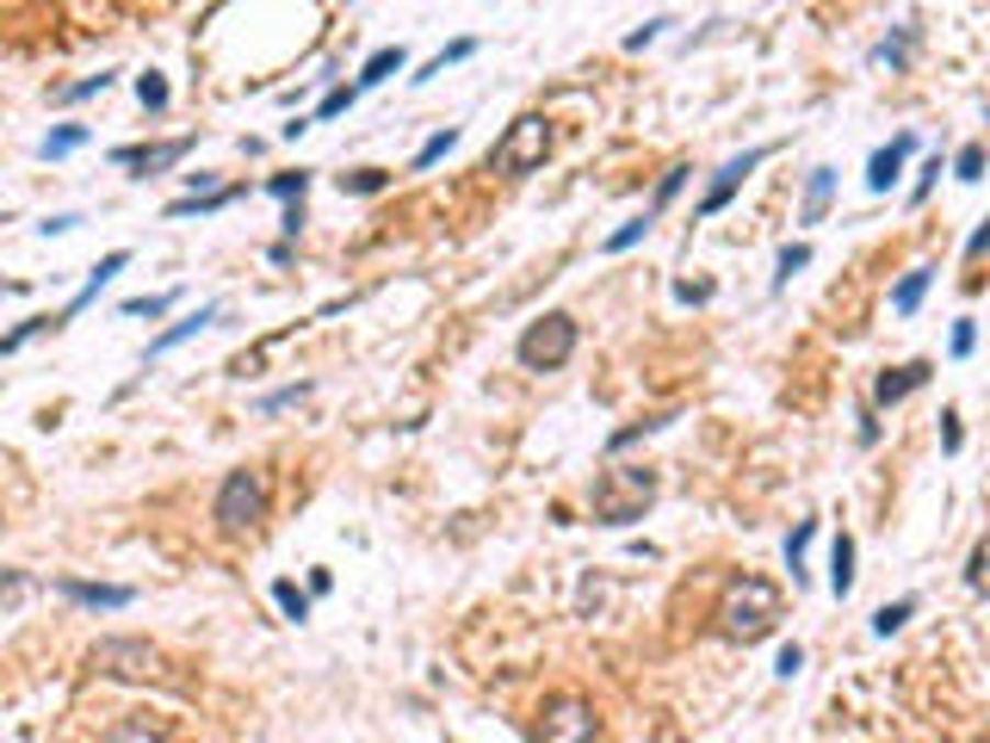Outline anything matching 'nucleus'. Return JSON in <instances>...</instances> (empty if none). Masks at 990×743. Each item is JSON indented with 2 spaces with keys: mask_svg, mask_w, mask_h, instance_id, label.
<instances>
[{
  "mask_svg": "<svg viewBox=\"0 0 990 743\" xmlns=\"http://www.w3.org/2000/svg\"><path fill=\"white\" fill-rule=\"evenodd\" d=\"M310 397V384H285V391H267L260 397V415H279V409H291V403H304Z\"/></svg>",
  "mask_w": 990,
  "mask_h": 743,
  "instance_id": "obj_40",
  "label": "nucleus"
},
{
  "mask_svg": "<svg viewBox=\"0 0 990 743\" xmlns=\"http://www.w3.org/2000/svg\"><path fill=\"white\" fill-rule=\"evenodd\" d=\"M959 440H966L959 434V409H941V452H959Z\"/></svg>",
  "mask_w": 990,
  "mask_h": 743,
  "instance_id": "obj_41",
  "label": "nucleus"
},
{
  "mask_svg": "<svg viewBox=\"0 0 990 743\" xmlns=\"http://www.w3.org/2000/svg\"><path fill=\"white\" fill-rule=\"evenodd\" d=\"M910 613H916V595H904V601H886L879 613H873V632H879V639H891V632H904Z\"/></svg>",
  "mask_w": 990,
  "mask_h": 743,
  "instance_id": "obj_23",
  "label": "nucleus"
},
{
  "mask_svg": "<svg viewBox=\"0 0 990 743\" xmlns=\"http://www.w3.org/2000/svg\"><path fill=\"white\" fill-rule=\"evenodd\" d=\"M682 187H687V168H668L663 180H656V199H650L644 211H650V217H663V211H668V199H675Z\"/></svg>",
  "mask_w": 990,
  "mask_h": 743,
  "instance_id": "obj_36",
  "label": "nucleus"
},
{
  "mask_svg": "<svg viewBox=\"0 0 990 743\" xmlns=\"http://www.w3.org/2000/svg\"><path fill=\"white\" fill-rule=\"evenodd\" d=\"M595 738H600V719H595V707H588L582 694L545 700L539 725H532V743H595Z\"/></svg>",
  "mask_w": 990,
  "mask_h": 743,
  "instance_id": "obj_6",
  "label": "nucleus"
},
{
  "mask_svg": "<svg viewBox=\"0 0 990 743\" xmlns=\"http://www.w3.org/2000/svg\"><path fill=\"white\" fill-rule=\"evenodd\" d=\"M799 669H805V651H799V644H780V675L792 682Z\"/></svg>",
  "mask_w": 990,
  "mask_h": 743,
  "instance_id": "obj_45",
  "label": "nucleus"
},
{
  "mask_svg": "<svg viewBox=\"0 0 990 743\" xmlns=\"http://www.w3.org/2000/svg\"><path fill=\"white\" fill-rule=\"evenodd\" d=\"M391 187V168H353V173H341V192H359V199H372V192H384Z\"/></svg>",
  "mask_w": 990,
  "mask_h": 743,
  "instance_id": "obj_26",
  "label": "nucleus"
},
{
  "mask_svg": "<svg viewBox=\"0 0 990 743\" xmlns=\"http://www.w3.org/2000/svg\"><path fill=\"white\" fill-rule=\"evenodd\" d=\"M267 192H273V199H291V205H304V192H310V168H297V173H273V180H267Z\"/></svg>",
  "mask_w": 990,
  "mask_h": 743,
  "instance_id": "obj_32",
  "label": "nucleus"
},
{
  "mask_svg": "<svg viewBox=\"0 0 990 743\" xmlns=\"http://www.w3.org/2000/svg\"><path fill=\"white\" fill-rule=\"evenodd\" d=\"M452 143H459V131H452V124H446V131H434V137H427L421 149H415V173H421V168H434V161H446V156H452Z\"/></svg>",
  "mask_w": 990,
  "mask_h": 743,
  "instance_id": "obj_29",
  "label": "nucleus"
},
{
  "mask_svg": "<svg viewBox=\"0 0 990 743\" xmlns=\"http://www.w3.org/2000/svg\"><path fill=\"white\" fill-rule=\"evenodd\" d=\"M656 502V471L644 465H614L595 477V520L600 527H632L644 520V508Z\"/></svg>",
  "mask_w": 990,
  "mask_h": 743,
  "instance_id": "obj_2",
  "label": "nucleus"
},
{
  "mask_svg": "<svg viewBox=\"0 0 990 743\" xmlns=\"http://www.w3.org/2000/svg\"><path fill=\"white\" fill-rule=\"evenodd\" d=\"M774 620H780V588H774L768 576H736V583L724 588V601H718V632L731 644L768 639Z\"/></svg>",
  "mask_w": 990,
  "mask_h": 743,
  "instance_id": "obj_1",
  "label": "nucleus"
},
{
  "mask_svg": "<svg viewBox=\"0 0 990 743\" xmlns=\"http://www.w3.org/2000/svg\"><path fill=\"white\" fill-rule=\"evenodd\" d=\"M112 81H119V75L100 69V75H87V81H75V87H56V105H81V100H93V93H105Z\"/></svg>",
  "mask_w": 990,
  "mask_h": 743,
  "instance_id": "obj_24",
  "label": "nucleus"
},
{
  "mask_svg": "<svg viewBox=\"0 0 990 743\" xmlns=\"http://www.w3.org/2000/svg\"><path fill=\"white\" fill-rule=\"evenodd\" d=\"M199 149V137H173V143H137V149H112L119 168H137V173H161V168H180V161Z\"/></svg>",
  "mask_w": 990,
  "mask_h": 743,
  "instance_id": "obj_9",
  "label": "nucleus"
},
{
  "mask_svg": "<svg viewBox=\"0 0 990 743\" xmlns=\"http://www.w3.org/2000/svg\"><path fill=\"white\" fill-rule=\"evenodd\" d=\"M173 304H180V292H155V297H131V304H124V316H149V323H155V316H168V311H173Z\"/></svg>",
  "mask_w": 990,
  "mask_h": 743,
  "instance_id": "obj_37",
  "label": "nucleus"
},
{
  "mask_svg": "<svg viewBox=\"0 0 990 743\" xmlns=\"http://www.w3.org/2000/svg\"><path fill=\"white\" fill-rule=\"evenodd\" d=\"M87 663L100 675H119V682H155L161 675V651L149 639H100L87 651Z\"/></svg>",
  "mask_w": 990,
  "mask_h": 743,
  "instance_id": "obj_7",
  "label": "nucleus"
},
{
  "mask_svg": "<svg viewBox=\"0 0 990 743\" xmlns=\"http://www.w3.org/2000/svg\"><path fill=\"white\" fill-rule=\"evenodd\" d=\"M403 63H409V50H403V44H384V50H372L365 56V69H359V93H365V87H384L391 81V75H403Z\"/></svg>",
  "mask_w": 990,
  "mask_h": 743,
  "instance_id": "obj_14",
  "label": "nucleus"
},
{
  "mask_svg": "<svg viewBox=\"0 0 990 743\" xmlns=\"http://www.w3.org/2000/svg\"><path fill=\"white\" fill-rule=\"evenodd\" d=\"M929 372H935L929 360H910V365H891V372H879V379H873V403H879V409H886V403H904L910 391H922V384H929Z\"/></svg>",
  "mask_w": 990,
  "mask_h": 743,
  "instance_id": "obj_12",
  "label": "nucleus"
},
{
  "mask_svg": "<svg viewBox=\"0 0 990 743\" xmlns=\"http://www.w3.org/2000/svg\"><path fill=\"white\" fill-rule=\"evenodd\" d=\"M105 743H168V725H155V719H124Z\"/></svg>",
  "mask_w": 990,
  "mask_h": 743,
  "instance_id": "obj_25",
  "label": "nucleus"
},
{
  "mask_svg": "<svg viewBox=\"0 0 990 743\" xmlns=\"http://www.w3.org/2000/svg\"><path fill=\"white\" fill-rule=\"evenodd\" d=\"M650 224H656L650 211H644V217H632V224H619L614 236H607V255H626L632 243H644V236H650Z\"/></svg>",
  "mask_w": 990,
  "mask_h": 743,
  "instance_id": "obj_33",
  "label": "nucleus"
},
{
  "mask_svg": "<svg viewBox=\"0 0 990 743\" xmlns=\"http://www.w3.org/2000/svg\"><path fill=\"white\" fill-rule=\"evenodd\" d=\"M830 192H836V168H811V187H805V211H799V224H818L823 211H830Z\"/></svg>",
  "mask_w": 990,
  "mask_h": 743,
  "instance_id": "obj_18",
  "label": "nucleus"
},
{
  "mask_svg": "<svg viewBox=\"0 0 990 743\" xmlns=\"http://www.w3.org/2000/svg\"><path fill=\"white\" fill-rule=\"evenodd\" d=\"M954 173L959 180H985V143H966V149L954 156Z\"/></svg>",
  "mask_w": 990,
  "mask_h": 743,
  "instance_id": "obj_39",
  "label": "nucleus"
},
{
  "mask_svg": "<svg viewBox=\"0 0 990 743\" xmlns=\"http://www.w3.org/2000/svg\"><path fill=\"white\" fill-rule=\"evenodd\" d=\"M205 323H217V304H205V311H199V316H187V323H173V329H161V335H155V341H149V360H161V353H173V347H180V341H192V335L205 329Z\"/></svg>",
  "mask_w": 990,
  "mask_h": 743,
  "instance_id": "obj_16",
  "label": "nucleus"
},
{
  "mask_svg": "<svg viewBox=\"0 0 990 743\" xmlns=\"http://www.w3.org/2000/svg\"><path fill=\"white\" fill-rule=\"evenodd\" d=\"M124 267H131V255H124V248H112V255H105V260H100V267H93V273H87V285H81V292H75V297H69V311H63V323H69V316H81V311H87V304H93V297H100V292H105V285H112V279H119V273H124Z\"/></svg>",
  "mask_w": 990,
  "mask_h": 743,
  "instance_id": "obj_13",
  "label": "nucleus"
},
{
  "mask_svg": "<svg viewBox=\"0 0 990 743\" xmlns=\"http://www.w3.org/2000/svg\"><path fill=\"white\" fill-rule=\"evenodd\" d=\"M353 100H359V87H328V93H323V105H316V124H323V119H341V112H347Z\"/></svg>",
  "mask_w": 990,
  "mask_h": 743,
  "instance_id": "obj_38",
  "label": "nucleus"
},
{
  "mask_svg": "<svg viewBox=\"0 0 990 743\" xmlns=\"http://www.w3.org/2000/svg\"><path fill=\"white\" fill-rule=\"evenodd\" d=\"M75 224H81V217H75V211H63V217H50V224H44V236H69Z\"/></svg>",
  "mask_w": 990,
  "mask_h": 743,
  "instance_id": "obj_47",
  "label": "nucleus"
},
{
  "mask_svg": "<svg viewBox=\"0 0 990 743\" xmlns=\"http://www.w3.org/2000/svg\"><path fill=\"white\" fill-rule=\"evenodd\" d=\"M260 515H267V477H260L255 465L229 471L223 489H217V527L223 533H248Z\"/></svg>",
  "mask_w": 990,
  "mask_h": 743,
  "instance_id": "obj_5",
  "label": "nucleus"
},
{
  "mask_svg": "<svg viewBox=\"0 0 990 743\" xmlns=\"http://www.w3.org/2000/svg\"><path fill=\"white\" fill-rule=\"evenodd\" d=\"M966 583L978 588V595H990V533L972 545V558H966Z\"/></svg>",
  "mask_w": 990,
  "mask_h": 743,
  "instance_id": "obj_34",
  "label": "nucleus"
},
{
  "mask_svg": "<svg viewBox=\"0 0 990 743\" xmlns=\"http://www.w3.org/2000/svg\"><path fill=\"white\" fill-rule=\"evenodd\" d=\"M768 156H774V143H762V149H743V156H731L724 168H718V180L706 187V199L694 205V217H718V211H724V205L736 199V187H743V180H750V173L762 168Z\"/></svg>",
  "mask_w": 990,
  "mask_h": 743,
  "instance_id": "obj_8",
  "label": "nucleus"
},
{
  "mask_svg": "<svg viewBox=\"0 0 990 743\" xmlns=\"http://www.w3.org/2000/svg\"><path fill=\"white\" fill-rule=\"evenodd\" d=\"M137 100H143V112H168V81L161 75H137Z\"/></svg>",
  "mask_w": 990,
  "mask_h": 743,
  "instance_id": "obj_35",
  "label": "nucleus"
},
{
  "mask_svg": "<svg viewBox=\"0 0 990 743\" xmlns=\"http://www.w3.org/2000/svg\"><path fill=\"white\" fill-rule=\"evenodd\" d=\"M818 539V520H799L792 539H786V564H792V583H805V545Z\"/></svg>",
  "mask_w": 990,
  "mask_h": 743,
  "instance_id": "obj_27",
  "label": "nucleus"
},
{
  "mask_svg": "<svg viewBox=\"0 0 990 743\" xmlns=\"http://www.w3.org/2000/svg\"><path fill=\"white\" fill-rule=\"evenodd\" d=\"M935 173H941V156H929V161H922V180H916V187H910V205H922V199H929V187H935Z\"/></svg>",
  "mask_w": 990,
  "mask_h": 743,
  "instance_id": "obj_42",
  "label": "nucleus"
},
{
  "mask_svg": "<svg viewBox=\"0 0 990 743\" xmlns=\"http://www.w3.org/2000/svg\"><path fill=\"white\" fill-rule=\"evenodd\" d=\"M514 353H520L527 372H558V365H570V353H576V316L545 311L539 323H527V335H520Z\"/></svg>",
  "mask_w": 990,
  "mask_h": 743,
  "instance_id": "obj_4",
  "label": "nucleus"
},
{
  "mask_svg": "<svg viewBox=\"0 0 990 743\" xmlns=\"http://www.w3.org/2000/svg\"><path fill=\"white\" fill-rule=\"evenodd\" d=\"M929 279H935V267H910L904 279H898V285H891V311L898 316H910L922 304V292H929Z\"/></svg>",
  "mask_w": 990,
  "mask_h": 743,
  "instance_id": "obj_19",
  "label": "nucleus"
},
{
  "mask_svg": "<svg viewBox=\"0 0 990 743\" xmlns=\"http://www.w3.org/2000/svg\"><path fill=\"white\" fill-rule=\"evenodd\" d=\"M848 588H854V539L836 533V545H830V595L848 601Z\"/></svg>",
  "mask_w": 990,
  "mask_h": 743,
  "instance_id": "obj_17",
  "label": "nucleus"
},
{
  "mask_svg": "<svg viewBox=\"0 0 990 743\" xmlns=\"http://www.w3.org/2000/svg\"><path fill=\"white\" fill-rule=\"evenodd\" d=\"M916 156V131H904V137H891L886 149H873V161H867V187L873 192H891V180L904 173V161Z\"/></svg>",
  "mask_w": 990,
  "mask_h": 743,
  "instance_id": "obj_11",
  "label": "nucleus"
},
{
  "mask_svg": "<svg viewBox=\"0 0 990 743\" xmlns=\"http://www.w3.org/2000/svg\"><path fill=\"white\" fill-rule=\"evenodd\" d=\"M81 143H87V124H63V131H50V137L37 143V156H44V161H63V156H75Z\"/></svg>",
  "mask_w": 990,
  "mask_h": 743,
  "instance_id": "obj_21",
  "label": "nucleus"
},
{
  "mask_svg": "<svg viewBox=\"0 0 990 743\" xmlns=\"http://www.w3.org/2000/svg\"><path fill=\"white\" fill-rule=\"evenodd\" d=\"M236 199H241V187H211V192H187V199H173V205H168V217H211V211L236 205Z\"/></svg>",
  "mask_w": 990,
  "mask_h": 743,
  "instance_id": "obj_15",
  "label": "nucleus"
},
{
  "mask_svg": "<svg viewBox=\"0 0 990 743\" xmlns=\"http://www.w3.org/2000/svg\"><path fill=\"white\" fill-rule=\"evenodd\" d=\"M805 267H811V248H805V243H786L780 260H774V292H780L792 273H805Z\"/></svg>",
  "mask_w": 990,
  "mask_h": 743,
  "instance_id": "obj_30",
  "label": "nucleus"
},
{
  "mask_svg": "<svg viewBox=\"0 0 990 743\" xmlns=\"http://www.w3.org/2000/svg\"><path fill=\"white\" fill-rule=\"evenodd\" d=\"M910 44H916V25H898V32L879 44V63H891V69H910Z\"/></svg>",
  "mask_w": 990,
  "mask_h": 743,
  "instance_id": "obj_28",
  "label": "nucleus"
},
{
  "mask_svg": "<svg viewBox=\"0 0 990 743\" xmlns=\"http://www.w3.org/2000/svg\"><path fill=\"white\" fill-rule=\"evenodd\" d=\"M663 25H668V19H650V25H638V32L626 37V50H644V44H656V37H663Z\"/></svg>",
  "mask_w": 990,
  "mask_h": 743,
  "instance_id": "obj_43",
  "label": "nucleus"
},
{
  "mask_svg": "<svg viewBox=\"0 0 990 743\" xmlns=\"http://www.w3.org/2000/svg\"><path fill=\"white\" fill-rule=\"evenodd\" d=\"M545 156H551V119H545V112H527V119H514L508 131L495 137L490 168L508 173V180H520V173L545 168Z\"/></svg>",
  "mask_w": 990,
  "mask_h": 743,
  "instance_id": "obj_3",
  "label": "nucleus"
},
{
  "mask_svg": "<svg viewBox=\"0 0 990 743\" xmlns=\"http://www.w3.org/2000/svg\"><path fill=\"white\" fill-rule=\"evenodd\" d=\"M966 255H972V260H985V255H990V217H985V229H978L972 243H966Z\"/></svg>",
  "mask_w": 990,
  "mask_h": 743,
  "instance_id": "obj_46",
  "label": "nucleus"
},
{
  "mask_svg": "<svg viewBox=\"0 0 990 743\" xmlns=\"http://www.w3.org/2000/svg\"><path fill=\"white\" fill-rule=\"evenodd\" d=\"M464 56H477V37H459V44H446L440 56H427L421 75H409V81H434V75H446L452 63H464Z\"/></svg>",
  "mask_w": 990,
  "mask_h": 743,
  "instance_id": "obj_20",
  "label": "nucleus"
},
{
  "mask_svg": "<svg viewBox=\"0 0 990 743\" xmlns=\"http://www.w3.org/2000/svg\"><path fill=\"white\" fill-rule=\"evenodd\" d=\"M273 601H279V613H285V620H310V595H304L297 583H285V576L273 583Z\"/></svg>",
  "mask_w": 990,
  "mask_h": 743,
  "instance_id": "obj_31",
  "label": "nucleus"
},
{
  "mask_svg": "<svg viewBox=\"0 0 990 743\" xmlns=\"http://www.w3.org/2000/svg\"><path fill=\"white\" fill-rule=\"evenodd\" d=\"M972 347H978V329H972V323H954V360H966Z\"/></svg>",
  "mask_w": 990,
  "mask_h": 743,
  "instance_id": "obj_44",
  "label": "nucleus"
},
{
  "mask_svg": "<svg viewBox=\"0 0 990 743\" xmlns=\"http://www.w3.org/2000/svg\"><path fill=\"white\" fill-rule=\"evenodd\" d=\"M56 595L75 601V607H131V601H137V588H124V583H81V576H63Z\"/></svg>",
  "mask_w": 990,
  "mask_h": 743,
  "instance_id": "obj_10",
  "label": "nucleus"
},
{
  "mask_svg": "<svg viewBox=\"0 0 990 743\" xmlns=\"http://www.w3.org/2000/svg\"><path fill=\"white\" fill-rule=\"evenodd\" d=\"M675 415H644V421H632V428H619L614 440H607V452H626V447H638V440H650V434H663Z\"/></svg>",
  "mask_w": 990,
  "mask_h": 743,
  "instance_id": "obj_22",
  "label": "nucleus"
}]
</instances>
